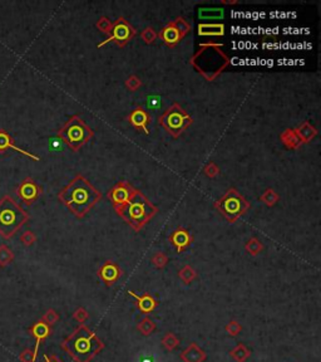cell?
<instances>
[{
	"label": "cell",
	"instance_id": "obj_1",
	"mask_svg": "<svg viewBox=\"0 0 321 362\" xmlns=\"http://www.w3.org/2000/svg\"><path fill=\"white\" fill-rule=\"evenodd\" d=\"M102 195L84 176L77 175L58 194L62 204L77 217H86L87 213L100 200Z\"/></svg>",
	"mask_w": 321,
	"mask_h": 362
},
{
	"label": "cell",
	"instance_id": "obj_2",
	"mask_svg": "<svg viewBox=\"0 0 321 362\" xmlns=\"http://www.w3.org/2000/svg\"><path fill=\"white\" fill-rule=\"evenodd\" d=\"M104 347L102 341L87 326H80L65 338L62 348L65 350L75 362H91L92 359Z\"/></svg>",
	"mask_w": 321,
	"mask_h": 362
},
{
	"label": "cell",
	"instance_id": "obj_3",
	"mask_svg": "<svg viewBox=\"0 0 321 362\" xmlns=\"http://www.w3.org/2000/svg\"><path fill=\"white\" fill-rule=\"evenodd\" d=\"M222 44H201L190 63L207 81H213L230 64V58L222 52Z\"/></svg>",
	"mask_w": 321,
	"mask_h": 362
},
{
	"label": "cell",
	"instance_id": "obj_4",
	"mask_svg": "<svg viewBox=\"0 0 321 362\" xmlns=\"http://www.w3.org/2000/svg\"><path fill=\"white\" fill-rule=\"evenodd\" d=\"M117 214L132 226L133 230L139 231L157 213V208L138 190H134L129 200L123 206L116 209Z\"/></svg>",
	"mask_w": 321,
	"mask_h": 362
},
{
	"label": "cell",
	"instance_id": "obj_5",
	"mask_svg": "<svg viewBox=\"0 0 321 362\" xmlns=\"http://www.w3.org/2000/svg\"><path fill=\"white\" fill-rule=\"evenodd\" d=\"M29 220V214L11 198L5 195L0 199V235L10 239Z\"/></svg>",
	"mask_w": 321,
	"mask_h": 362
},
{
	"label": "cell",
	"instance_id": "obj_6",
	"mask_svg": "<svg viewBox=\"0 0 321 362\" xmlns=\"http://www.w3.org/2000/svg\"><path fill=\"white\" fill-rule=\"evenodd\" d=\"M58 137L63 140L64 144L72 151L77 152L93 137V131L86 125L82 117L73 116L66 121L65 125L57 132Z\"/></svg>",
	"mask_w": 321,
	"mask_h": 362
},
{
	"label": "cell",
	"instance_id": "obj_7",
	"mask_svg": "<svg viewBox=\"0 0 321 362\" xmlns=\"http://www.w3.org/2000/svg\"><path fill=\"white\" fill-rule=\"evenodd\" d=\"M160 126L166 130L172 137L177 139L186 128L193 123V118L190 116L178 103H173L171 107L164 111V113L158 118Z\"/></svg>",
	"mask_w": 321,
	"mask_h": 362
},
{
	"label": "cell",
	"instance_id": "obj_8",
	"mask_svg": "<svg viewBox=\"0 0 321 362\" xmlns=\"http://www.w3.org/2000/svg\"><path fill=\"white\" fill-rule=\"evenodd\" d=\"M215 208L230 223H235L238 217L249 210L250 204L236 189H230L220 200L215 203Z\"/></svg>",
	"mask_w": 321,
	"mask_h": 362
},
{
	"label": "cell",
	"instance_id": "obj_9",
	"mask_svg": "<svg viewBox=\"0 0 321 362\" xmlns=\"http://www.w3.org/2000/svg\"><path fill=\"white\" fill-rule=\"evenodd\" d=\"M190 32H191V25L186 22L185 18L180 17L176 20H173V22L168 23L160 32V34H157V36H160V39L163 40L168 47H175Z\"/></svg>",
	"mask_w": 321,
	"mask_h": 362
},
{
	"label": "cell",
	"instance_id": "obj_10",
	"mask_svg": "<svg viewBox=\"0 0 321 362\" xmlns=\"http://www.w3.org/2000/svg\"><path fill=\"white\" fill-rule=\"evenodd\" d=\"M136 36V29L133 28L132 25L125 19V18H118L116 20V23L113 24L111 29V33H109V36L104 42L99 43L98 44V48L103 47L107 43H116L117 47L119 48H123L130 39H133Z\"/></svg>",
	"mask_w": 321,
	"mask_h": 362
},
{
	"label": "cell",
	"instance_id": "obj_11",
	"mask_svg": "<svg viewBox=\"0 0 321 362\" xmlns=\"http://www.w3.org/2000/svg\"><path fill=\"white\" fill-rule=\"evenodd\" d=\"M17 194L25 205H32L38 200L39 195L42 194V189L38 186L35 181L32 178H25L22 180L17 187Z\"/></svg>",
	"mask_w": 321,
	"mask_h": 362
},
{
	"label": "cell",
	"instance_id": "obj_12",
	"mask_svg": "<svg viewBox=\"0 0 321 362\" xmlns=\"http://www.w3.org/2000/svg\"><path fill=\"white\" fill-rule=\"evenodd\" d=\"M134 190L136 189L127 181H119L118 184L114 185L108 191V199L113 204L114 209H118V208L125 205L129 200Z\"/></svg>",
	"mask_w": 321,
	"mask_h": 362
},
{
	"label": "cell",
	"instance_id": "obj_13",
	"mask_svg": "<svg viewBox=\"0 0 321 362\" xmlns=\"http://www.w3.org/2000/svg\"><path fill=\"white\" fill-rule=\"evenodd\" d=\"M29 333L35 338V347H34V354L38 355V350H39V346L42 343V341H44L45 338H48L52 333V328L50 326H48L47 323L43 322L42 320L35 322L32 327H29L28 329Z\"/></svg>",
	"mask_w": 321,
	"mask_h": 362
},
{
	"label": "cell",
	"instance_id": "obj_14",
	"mask_svg": "<svg viewBox=\"0 0 321 362\" xmlns=\"http://www.w3.org/2000/svg\"><path fill=\"white\" fill-rule=\"evenodd\" d=\"M6 148H11V150H14V151H17V152L24 155V156H28V157H31V159L35 160V161H39V160H40L39 159V156H36V155H34V153L18 147V146L14 144V141H13V139L10 137V135H9L5 130H0V152L5 151Z\"/></svg>",
	"mask_w": 321,
	"mask_h": 362
},
{
	"label": "cell",
	"instance_id": "obj_15",
	"mask_svg": "<svg viewBox=\"0 0 321 362\" xmlns=\"http://www.w3.org/2000/svg\"><path fill=\"white\" fill-rule=\"evenodd\" d=\"M129 123H132L137 130L139 131H143L144 134H148V128H147V125L150 123L151 118H150V114L147 113L142 107H137L136 109H133L132 113L129 114Z\"/></svg>",
	"mask_w": 321,
	"mask_h": 362
},
{
	"label": "cell",
	"instance_id": "obj_16",
	"mask_svg": "<svg viewBox=\"0 0 321 362\" xmlns=\"http://www.w3.org/2000/svg\"><path fill=\"white\" fill-rule=\"evenodd\" d=\"M119 274H121V270L113 262H105L99 269V272H98L99 278L107 286H112L119 278Z\"/></svg>",
	"mask_w": 321,
	"mask_h": 362
},
{
	"label": "cell",
	"instance_id": "obj_17",
	"mask_svg": "<svg viewBox=\"0 0 321 362\" xmlns=\"http://www.w3.org/2000/svg\"><path fill=\"white\" fill-rule=\"evenodd\" d=\"M169 240H171L172 244L175 245L178 253H181L186 247H189L192 243V235L186 229L181 228L172 233Z\"/></svg>",
	"mask_w": 321,
	"mask_h": 362
},
{
	"label": "cell",
	"instance_id": "obj_18",
	"mask_svg": "<svg viewBox=\"0 0 321 362\" xmlns=\"http://www.w3.org/2000/svg\"><path fill=\"white\" fill-rule=\"evenodd\" d=\"M128 294L132 295L133 298L137 301V306H138V309L141 311L142 313H150L152 311H155V308L157 307L158 302L153 298L152 295L150 294H144V295H137L136 293L133 292V290H129Z\"/></svg>",
	"mask_w": 321,
	"mask_h": 362
},
{
	"label": "cell",
	"instance_id": "obj_19",
	"mask_svg": "<svg viewBox=\"0 0 321 362\" xmlns=\"http://www.w3.org/2000/svg\"><path fill=\"white\" fill-rule=\"evenodd\" d=\"M198 34L203 36H220L225 34V25L224 24H199L198 25Z\"/></svg>",
	"mask_w": 321,
	"mask_h": 362
},
{
	"label": "cell",
	"instance_id": "obj_20",
	"mask_svg": "<svg viewBox=\"0 0 321 362\" xmlns=\"http://www.w3.org/2000/svg\"><path fill=\"white\" fill-rule=\"evenodd\" d=\"M296 135L299 136L300 141L301 144H307V142H310L314 137L318 135V131H316V128L314 126H311L309 122H304L300 127H297L295 130Z\"/></svg>",
	"mask_w": 321,
	"mask_h": 362
},
{
	"label": "cell",
	"instance_id": "obj_21",
	"mask_svg": "<svg viewBox=\"0 0 321 362\" xmlns=\"http://www.w3.org/2000/svg\"><path fill=\"white\" fill-rule=\"evenodd\" d=\"M281 141H283V144L289 150H295V148H297L301 145V141H300L299 136L296 135L295 130H286V131H284V134L281 135Z\"/></svg>",
	"mask_w": 321,
	"mask_h": 362
},
{
	"label": "cell",
	"instance_id": "obj_22",
	"mask_svg": "<svg viewBox=\"0 0 321 362\" xmlns=\"http://www.w3.org/2000/svg\"><path fill=\"white\" fill-rule=\"evenodd\" d=\"M14 260V253L8 245H0V267L5 268Z\"/></svg>",
	"mask_w": 321,
	"mask_h": 362
},
{
	"label": "cell",
	"instance_id": "obj_23",
	"mask_svg": "<svg viewBox=\"0 0 321 362\" xmlns=\"http://www.w3.org/2000/svg\"><path fill=\"white\" fill-rule=\"evenodd\" d=\"M192 352L193 354H190L187 350L185 351V354L182 355V359L185 360L186 362H201L203 359H205V354H203L202 350H199L196 345H192Z\"/></svg>",
	"mask_w": 321,
	"mask_h": 362
},
{
	"label": "cell",
	"instance_id": "obj_24",
	"mask_svg": "<svg viewBox=\"0 0 321 362\" xmlns=\"http://www.w3.org/2000/svg\"><path fill=\"white\" fill-rule=\"evenodd\" d=\"M224 15V11L222 9H201L199 10V18H212V19H217V18H221Z\"/></svg>",
	"mask_w": 321,
	"mask_h": 362
},
{
	"label": "cell",
	"instance_id": "obj_25",
	"mask_svg": "<svg viewBox=\"0 0 321 362\" xmlns=\"http://www.w3.org/2000/svg\"><path fill=\"white\" fill-rule=\"evenodd\" d=\"M246 249L250 254H252V255H257V254L261 252V249H262V244L258 242L257 238H252V239H250L249 242H247Z\"/></svg>",
	"mask_w": 321,
	"mask_h": 362
},
{
	"label": "cell",
	"instance_id": "obj_26",
	"mask_svg": "<svg viewBox=\"0 0 321 362\" xmlns=\"http://www.w3.org/2000/svg\"><path fill=\"white\" fill-rule=\"evenodd\" d=\"M260 200L263 201L266 205L271 206L274 205V204H276V201L279 200V195H277L276 192H275L272 189H267L265 191V194L260 198Z\"/></svg>",
	"mask_w": 321,
	"mask_h": 362
},
{
	"label": "cell",
	"instance_id": "obj_27",
	"mask_svg": "<svg viewBox=\"0 0 321 362\" xmlns=\"http://www.w3.org/2000/svg\"><path fill=\"white\" fill-rule=\"evenodd\" d=\"M180 278L182 279L183 283H190V282L196 278V272L191 267L187 265V267H185L180 272Z\"/></svg>",
	"mask_w": 321,
	"mask_h": 362
},
{
	"label": "cell",
	"instance_id": "obj_28",
	"mask_svg": "<svg viewBox=\"0 0 321 362\" xmlns=\"http://www.w3.org/2000/svg\"><path fill=\"white\" fill-rule=\"evenodd\" d=\"M58 320H59V315L56 312V311H54V309H48L42 318L43 322L47 323L48 326H53V325H56V323L58 322Z\"/></svg>",
	"mask_w": 321,
	"mask_h": 362
},
{
	"label": "cell",
	"instance_id": "obj_29",
	"mask_svg": "<svg viewBox=\"0 0 321 362\" xmlns=\"http://www.w3.org/2000/svg\"><path fill=\"white\" fill-rule=\"evenodd\" d=\"M35 240H36L35 234L31 230L24 231V233L20 235V242H22V244L24 245V247H32V245L35 243Z\"/></svg>",
	"mask_w": 321,
	"mask_h": 362
},
{
	"label": "cell",
	"instance_id": "obj_30",
	"mask_svg": "<svg viewBox=\"0 0 321 362\" xmlns=\"http://www.w3.org/2000/svg\"><path fill=\"white\" fill-rule=\"evenodd\" d=\"M96 25H97V28L99 29V31H102L103 33L109 34V33H111L112 27H113V23H111V20H109L108 18L102 17L99 20H98L97 24H96Z\"/></svg>",
	"mask_w": 321,
	"mask_h": 362
},
{
	"label": "cell",
	"instance_id": "obj_31",
	"mask_svg": "<svg viewBox=\"0 0 321 362\" xmlns=\"http://www.w3.org/2000/svg\"><path fill=\"white\" fill-rule=\"evenodd\" d=\"M139 331L143 334H150L152 333L153 329H155V323L150 320V318H144L141 322V325L138 326Z\"/></svg>",
	"mask_w": 321,
	"mask_h": 362
},
{
	"label": "cell",
	"instance_id": "obj_32",
	"mask_svg": "<svg viewBox=\"0 0 321 362\" xmlns=\"http://www.w3.org/2000/svg\"><path fill=\"white\" fill-rule=\"evenodd\" d=\"M36 356H38V355L34 354L33 350H31V348H25L24 351L20 352L19 360L20 362H35Z\"/></svg>",
	"mask_w": 321,
	"mask_h": 362
},
{
	"label": "cell",
	"instance_id": "obj_33",
	"mask_svg": "<svg viewBox=\"0 0 321 362\" xmlns=\"http://www.w3.org/2000/svg\"><path fill=\"white\" fill-rule=\"evenodd\" d=\"M141 36H142V39H143L147 44H151V43H153L156 40V38H157V33H156L152 28H146L143 32H142Z\"/></svg>",
	"mask_w": 321,
	"mask_h": 362
},
{
	"label": "cell",
	"instance_id": "obj_34",
	"mask_svg": "<svg viewBox=\"0 0 321 362\" xmlns=\"http://www.w3.org/2000/svg\"><path fill=\"white\" fill-rule=\"evenodd\" d=\"M141 84H142V82L137 78L136 75H132V77H129L128 81L126 82V86H127V88L130 89V91H137V89L141 87Z\"/></svg>",
	"mask_w": 321,
	"mask_h": 362
},
{
	"label": "cell",
	"instance_id": "obj_35",
	"mask_svg": "<svg viewBox=\"0 0 321 362\" xmlns=\"http://www.w3.org/2000/svg\"><path fill=\"white\" fill-rule=\"evenodd\" d=\"M152 263L157 268L164 267V265H166V263H167V256L164 255V254H162V253H157L152 258Z\"/></svg>",
	"mask_w": 321,
	"mask_h": 362
},
{
	"label": "cell",
	"instance_id": "obj_36",
	"mask_svg": "<svg viewBox=\"0 0 321 362\" xmlns=\"http://www.w3.org/2000/svg\"><path fill=\"white\" fill-rule=\"evenodd\" d=\"M203 173H205L208 178H215V176L219 174V167H217V165L215 164V162H210V164L205 167Z\"/></svg>",
	"mask_w": 321,
	"mask_h": 362
},
{
	"label": "cell",
	"instance_id": "obj_37",
	"mask_svg": "<svg viewBox=\"0 0 321 362\" xmlns=\"http://www.w3.org/2000/svg\"><path fill=\"white\" fill-rule=\"evenodd\" d=\"M86 317H87V313L83 308H79L77 312L74 313V318L77 321H79V322H83V321L86 320Z\"/></svg>",
	"mask_w": 321,
	"mask_h": 362
},
{
	"label": "cell",
	"instance_id": "obj_38",
	"mask_svg": "<svg viewBox=\"0 0 321 362\" xmlns=\"http://www.w3.org/2000/svg\"><path fill=\"white\" fill-rule=\"evenodd\" d=\"M43 362H63V361H62L58 356H56V355H50V356L44 355V356H43Z\"/></svg>",
	"mask_w": 321,
	"mask_h": 362
}]
</instances>
